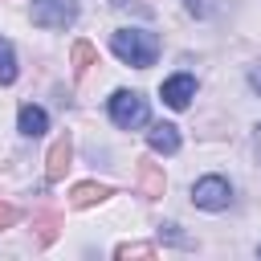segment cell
<instances>
[{
	"mask_svg": "<svg viewBox=\"0 0 261 261\" xmlns=\"http://www.w3.org/2000/svg\"><path fill=\"white\" fill-rule=\"evenodd\" d=\"M16 82V49L8 37H0V86H12Z\"/></svg>",
	"mask_w": 261,
	"mask_h": 261,
	"instance_id": "4fadbf2b",
	"label": "cell"
},
{
	"mask_svg": "<svg viewBox=\"0 0 261 261\" xmlns=\"http://www.w3.org/2000/svg\"><path fill=\"white\" fill-rule=\"evenodd\" d=\"M69 159H73V139L69 135H57L53 147H49V155H45V179L49 184H61L65 171H69Z\"/></svg>",
	"mask_w": 261,
	"mask_h": 261,
	"instance_id": "5b68a950",
	"label": "cell"
},
{
	"mask_svg": "<svg viewBox=\"0 0 261 261\" xmlns=\"http://www.w3.org/2000/svg\"><path fill=\"white\" fill-rule=\"evenodd\" d=\"M147 147H151L155 155H175V151H179V126H171V122H151Z\"/></svg>",
	"mask_w": 261,
	"mask_h": 261,
	"instance_id": "9c48e42d",
	"label": "cell"
},
{
	"mask_svg": "<svg viewBox=\"0 0 261 261\" xmlns=\"http://www.w3.org/2000/svg\"><path fill=\"white\" fill-rule=\"evenodd\" d=\"M159 241L179 245V249H192V237H184V232H179V224H159Z\"/></svg>",
	"mask_w": 261,
	"mask_h": 261,
	"instance_id": "9a60e30c",
	"label": "cell"
},
{
	"mask_svg": "<svg viewBox=\"0 0 261 261\" xmlns=\"http://www.w3.org/2000/svg\"><path fill=\"white\" fill-rule=\"evenodd\" d=\"M253 143H257V155H261V122H257V130H253Z\"/></svg>",
	"mask_w": 261,
	"mask_h": 261,
	"instance_id": "d6986e66",
	"label": "cell"
},
{
	"mask_svg": "<svg viewBox=\"0 0 261 261\" xmlns=\"http://www.w3.org/2000/svg\"><path fill=\"white\" fill-rule=\"evenodd\" d=\"M16 130H20L24 139H41V135L49 130V114H45V106L24 102V106H20V114H16Z\"/></svg>",
	"mask_w": 261,
	"mask_h": 261,
	"instance_id": "ba28073f",
	"label": "cell"
},
{
	"mask_svg": "<svg viewBox=\"0 0 261 261\" xmlns=\"http://www.w3.org/2000/svg\"><path fill=\"white\" fill-rule=\"evenodd\" d=\"M16 220H20V208H16V204H4V200H0V228H12Z\"/></svg>",
	"mask_w": 261,
	"mask_h": 261,
	"instance_id": "2e32d148",
	"label": "cell"
},
{
	"mask_svg": "<svg viewBox=\"0 0 261 261\" xmlns=\"http://www.w3.org/2000/svg\"><path fill=\"white\" fill-rule=\"evenodd\" d=\"M33 228H37V245L49 249V245L57 241V232H61V216H57V212H41V216L33 220Z\"/></svg>",
	"mask_w": 261,
	"mask_h": 261,
	"instance_id": "7c38bea8",
	"label": "cell"
},
{
	"mask_svg": "<svg viewBox=\"0 0 261 261\" xmlns=\"http://www.w3.org/2000/svg\"><path fill=\"white\" fill-rule=\"evenodd\" d=\"M249 82H253V86L261 90V69H253V73H249Z\"/></svg>",
	"mask_w": 261,
	"mask_h": 261,
	"instance_id": "ac0fdd59",
	"label": "cell"
},
{
	"mask_svg": "<svg viewBox=\"0 0 261 261\" xmlns=\"http://www.w3.org/2000/svg\"><path fill=\"white\" fill-rule=\"evenodd\" d=\"M110 196H114V188H110V184H94V179L69 188V204H73V208H94V204H102V200H110Z\"/></svg>",
	"mask_w": 261,
	"mask_h": 261,
	"instance_id": "30bf717a",
	"label": "cell"
},
{
	"mask_svg": "<svg viewBox=\"0 0 261 261\" xmlns=\"http://www.w3.org/2000/svg\"><path fill=\"white\" fill-rule=\"evenodd\" d=\"M114 257L118 261H126V257H155V245H147V241H122L114 249Z\"/></svg>",
	"mask_w": 261,
	"mask_h": 261,
	"instance_id": "5bb4252c",
	"label": "cell"
},
{
	"mask_svg": "<svg viewBox=\"0 0 261 261\" xmlns=\"http://www.w3.org/2000/svg\"><path fill=\"white\" fill-rule=\"evenodd\" d=\"M228 200H232V188L224 175H200L192 184V204L204 212H220V208H228Z\"/></svg>",
	"mask_w": 261,
	"mask_h": 261,
	"instance_id": "3957f363",
	"label": "cell"
},
{
	"mask_svg": "<svg viewBox=\"0 0 261 261\" xmlns=\"http://www.w3.org/2000/svg\"><path fill=\"white\" fill-rule=\"evenodd\" d=\"M184 8H188L192 16H200V20L212 16V0H184Z\"/></svg>",
	"mask_w": 261,
	"mask_h": 261,
	"instance_id": "e0dca14e",
	"label": "cell"
},
{
	"mask_svg": "<svg viewBox=\"0 0 261 261\" xmlns=\"http://www.w3.org/2000/svg\"><path fill=\"white\" fill-rule=\"evenodd\" d=\"M106 110H110V122H114V126H122V130H139V126H147V122H151L147 98H143L139 90H114V94H110V102H106Z\"/></svg>",
	"mask_w": 261,
	"mask_h": 261,
	"instance_id": "7a4b0ae2",
	"label": "cell"
},
{
	"mask_svg": "<svg viewBox=\"0 0 261 261\" xmlns=\"http://www.w3.org/2000/svg\"><path fill=\"white\" fill-rule=\"evenodd\" d=\"M159 98H163V106L184 110V106L196 98V77H192V73H175V77H167V82L159 86Z\"/></svg>",
	"mask_w": 261,
	"mask_h": 261,
	"instance_id": "8992f818",
	"label": "cell"
},
{
	"mask_svg": "<svg viewBox=\"0 0 261 261\" xmlns=\"http://www.w3.org/2000/svg\"><path fill=\"white\" fill-rule=\"evenodd\" d=\"M110 49L118 61L135 65V69H147L159 61V37L151 29H114L110 33Z\"/></svg>",
	"mask_w": 261,
	"mask_h": 261,
	"instance_id": "6da1fadb",
	"label": "cell"
},
{
	"mask_svg": "<svg viewBox=\"0 0 261 261\" xmlns=\"http://www.w3.org/2000/svg\"><path fill=\"white\" fill-rule=\"evenodd\" d=\"M69 61H73V77H86V73H90V65H98V49H94L90 41H73Z\"/></svg>",
	"mask_w": 261,
	"mask_h": 261,
	"instance_id": "8fae6325",
	"label": "cell"
},
{
	"mask_svg": "<svg viewBox=\"0 0 261 261\" xmlns=\"http://www.w3.org/2000/svg\"><path fill=\"white\" fill-rule=\"evenodd\" d=\"M135 184H139V196L143 200H159L163 196V188H167V179H163V167L159 163H139V171H135Z\"/></svg>",
	"mask_w": 261,
	"mask_h": 261,
	"instance_id": "52a82bcc",
	"label": "cell"
},
{
	"mask_svg": "<svg viewBox=\"0 0 261 261\" xmlns=\"http://www.w3.org/2000/svg\"><path fill=\"white\" fill-rule=\"evenodd\" d=\"M257 257H261V249H257Z\"/></svg>",
	"mask_w": 261,
	"mask_h": 261,
	"instance_id": "ffe728a7",
	"label": "cell"
},
{
	"mask_svg": "<svg viewBox=\"0 0 261 261\" xmlns=\"http://www.w3.org/2000/svg\"><path fill=\"white\" fill-rule=\"evenodd\" d=\"M77 20V0H33L37 29H69Z\"/></svg>",
	"mask_w": 261,
	"mask_h": 261,
	"instance_id": "277c9868",
	"label": "cell"
}]
</instances>
